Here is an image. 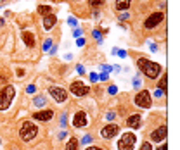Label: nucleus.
Here are the masks:
<instances>
[{
  "mask_svg": "<svg viewBox=\"0 0 180 150\" xmlns=\"http://www.w3.org/2000/svg\"><path fill=\"white\" fill-rule=\"evenodd\" d=\"M137 66H139V69L144 73L147 78H151V80H154V78H158L159 71H161V67H159V64H156V62H151L149 59H139L137 61Z\"/></svg>",
  "mask_w": 180,
  "mask_h": 150,
  "instance_id": "nucleus-1",
  "label": "nucleus"
},
{
  "mask_svg": "<svg viewBox=\"0 0 180 150\" xmlns=\"http://www.w3.org/2000/svg\"><path fill=\"white\" fill-rule=\"evenodd\" d=\"M12 98H14V88L10 86V85H7L5 88L0 90V110L9 109Z\"/></svg>",
  "mask_w": 180,
  "mask_h": 150,
  "instance_id": "nucleus-2",
  "label": "nucleus"
},
{
  "mask_svg": "<svg viewBox=\"0 0 180 150\" xmlns=\"http://www.w3.org/2000/svg\"><path fill=\"white\" fill-rule=\"evenodd\" d=\"M21 138L24 141H30V140H33V138L36 136V133H38V129H36V126L31 121H24L23 123V126H21Z\"/></svg>",
  "mask_w": 180,
  "mask_h": 150,
  "instance_id": "nucleus-3",
  "label": "nucleus"
},
{
  "mask_svg": "<svg viewBox=\"0 0 180 150\" xmlns=\"http://www.w3.org/2000/svg\"><path fill=\"white\" fill-rule=\"evenodd\" d=\"M135 141H137V136L133 133H125L118 141V150H133Z\"/></svg>",
  "mask_w": 180,
  "mask_h": 150,
  "instance_id": "nucleus-4",
  "label": "nucleus"
},
{
  "mask_svg": "<svg viewBox=\"0 0 180 150\" xmlns=\"http://www.w3.org/2000/svg\"><path fill=\"white\" fill-rule=\"evenodd\" d=\"M135 104L139 107H142V109H149L151 104H153V100H151V93L147 92V90H144V92H139L135 95Z\"/></svg>",
  "mask_w": 180,
  "mask_h": 150,
  "instance_id": "nucleus-5",
  "label": "nucleus"
},
{
  "mask_svg": "<svg viewBox=\"0 0 180 150\" xmlns=\"http://www.w3.org/2000/svg\"><path fill=\"white\" fill-rule=\"evenodd\" d=\"M71 93L76 95V97H85L90 93V88H88L87 85H83L82 81H73L71 83Z\"/></svg>",
  "mask_w": 180,
  "mask_h": 150,
  "instance_id": "nucleus-6",
  "label": "nucleus"
},
{
  "mask_svg": "<svg viewBox=\"0 0 180 150\" xmlns=\"http://www.w3.org/2000/svg\"><path fill=\"white\" fill-rule=\"evenodd\" d=\"M163 12H154V14H151L149 18L145 19V24L144 26L147 28V30H153V28H156V26H159V22L163 21Z\"/></svg>",
  "mask_w": 180,
  "mask_h": 150,
  "instance_id": "nucleus-7",
  "label": "nucleus"
},
{
  "mask_svg": "<svg viewBox=\"0 0 180 150\" xmlns=\"http://www.w3.org/2000/svg\"><path fill=\"white\" fill-rule=\"evenodd\" d=\"M118 133H119V126L118 124H107V126H104V128L101 129L102 138H113V136H116Z\"/></svg>",
  "mask_w": 180,
  "mask_h": 150,
  "instance_id": "nucleus-8",
  "label": "nucleus"
},
{
  "mask_svg": "<svg viewBox=\"0 0 180 150\" xmlns=\"http://www.w3.org/2000/svg\"><path fill=\"white\" fill-rule=\"evenodd\" d=\"M48 93L52 95V98H54L56 102H64V100L68 98V93L64 92L62 88H57V86H52V88L48 90Z\"/></svg>",
  "mask_w": 180,
  "mask_h": 150,
  "instance_id": "nucleus-9",
  "label": "nucleus"
},
{
  "mask_svg": "<svg viewBox=\"0 0 180 150\" xmlns=\"http://www.w3.org/2000/svg\"><path fill=\"white\" fill-rule=\"evenodd\" d=\"M73 126H75V128H83V126H87V114H85L83 110H80V112H76V114L73 116Z\"/></svg>",
  "mask_w": 180,
  "mask_h": 150,
  "instance_id": "nucleus-10",
  "label": "nucleus"
},
{
  "mask_svg": "<svg viewBox=\"0 0 180 150\" xmlns=\"http://www.w3.org/2000/svg\"><path fill=\"white\" fill-rule=\"evenodd\" d=\"M165 138H166V126H161L159 129H156V131L151 133V140L153 141H165Z\"/></svg>",
  "mask_w": 180,
  "mask_h": 150,
  "instance_id": "nucleus-11",
  "label": "nucleus"
},
{
  "mask_svg": "<svg viewBox=\"0 0 180 150\" xmlns=\"http://www.w3.org/2000/svg\"><path fill=\"white\" fill-rule=\"evenodd\" d=\"M36 121H50L54 117V110L47 109V110H40V112H35V116H33Z\"/></svg>",
  "mask_w": 180,
  "mask_h": 150,
  "instance_id": "nucleus-12",
  "label": "nucleus"
},
{
  "mask_svg": "<svg viewBox=\"0 0 180 150\" xmlns=\"http://www.w3.org/2000/svg\"><path fill=\"white\" fill-rule=\"evenodd\" d=\"M127 124L130 126V128H139V126H140V116L139 114L130 116V117L127 119Z\"/></svg>",
  "mask_w": 180,
  "mask_h": 150,
  "instance_id": "nucleus-13",
  "label": "nucleus"
},
{
  "mask_svg": "<svg viewBox=\"0 0 180 150\" xmlns=\"http://www.w3.org/2000/svg\"><path fill=\"white\" fill-rule=\"evenodd\" d=\"M54 24H56V16L54 14H47L44 19V28L45 30H50V28H54Z\"/></svg>",
  "mask_w": 180,
  "mask_h": 150,
  "instance_id": "nucleus-14",
  "label": "nucleus"
},
{
  "mask_svg": "<svg viewBox=\"0 0 180 150\" xmlns=\"http://www.w3.org/2000/svg\"><path fill=\"white\" fill-rule=\"evenodd\" d=\"M23 40H24V43H26L28 47H35V36L31 35V33L24 31V33H23Z\"/></svg>",
  "mask_w": 180,
  "mask_h": 150,
  "instance_id": "nucleus-15",
  "label": "nucleus"
},
{
  "mask_svg": "<svg viewBox=\"0 0 180 150\" xmlns=\"http://www.w3.org/2000/svg\"><path fill=\"white\" fill-rule=\"evenodd\" d=\"M130 4H132V0H118L116 2V9L118 10H125L130 7Z\"/></svg>",
  "mask_w": 180,
  "mask_h": 150,
  "instance_id": "nucleus-16",
  "label": "nucleus"
},
{
  "mask_svg": "<svg viewBox=\"0 0 180 150\" xmlns=\"http://www.w3.org/2000/svg\"><path fill=\"white\" fill-rule=\"evenodd\" d=\"M76 148H78V140H76V138H71V140L68 141V145L64 150H76Z\"/></svg>",
  "mask_w": 180,
  "mask_h": 150,
  "instance_id": "nucleus-17",
  "label": "nucleus"
},
{
  "mask_svg": "<svg viewBox=\"0 0 180 150\" xmlns=\"http://www.w3.org/2000/svg\"><path fill=\"white\" fill-rule=\"evenodd\" d=\"M45 104H47V98H45V97H42V95L35 98V107H44Z\"/></svg>",
  "mask_w": 180,
  "mask_h": 150,
  "instance_id": "nucleus-18",
  "label": "nucleus"
},
{
  "mask_svg": "<svg viewBox=\"0 0 180 150\" xmlns=\"http://www.w3.org/2000/svg\"><path fill=\"white\" fill-rule=\"evenodd\" d=\"M38 12L42 14V16H47V14H50V7H47V5H40Z\"/></svg>",
  "mask_w": 180,
  "mask_h": 150,
  "instance_id": "nucleus-19",
  "label": "nucleus"
},
{
  "mask_svg": "<svg viewBox=\"0 0 180 150\" xmlns=\"http://www.w3.org/2000/svg\"><path fill=\"white\" fill-rule=\"evenodd\" d=\"M166 85H168V78H166V74H165V76H163V80H161V88H159V90L165 92V90H166Z\"/></svg>",
  "mask_w": 180,
  "mask_h": 150,
  "instance_id": "nucleus-20",
  "label": "nucleus"
},
{
  "mask_svg": "<svg viewBox=\"0 0 180 150\" xmlns=\"http://www.w3.org/2000/svg\"><path fill=\"white\" fill-rule=\"evenodd\" d=\"M50 47H52V40L48 38V40H45V41H44V50H45V52H47V50L50 49Z\"/></svg>",
  "mask_w": 180,
  "mask_h": 150,
  "instance_id": "nucleus-21",
  "label": "nucleus"
},
{
  "mask_svg": "<svg viewBox=\"0 0 180 150\" xmlns=\"http://www.w3.org/2000/svg\"><path fill=\"white\" fill-rule=\"evenodd\" d=\"M104 4V0H90V5L92 7H99V5Z\"/></svg>",
  "mask_w": 180,
  "mask_h": 150,
  "instance_id": "nucleus-22",
  "label": "nucleus"
},
{
  "mask_svg": "<svg viewBox=\"0 0 180 150\" xmlns=\"http://www.w3.org/2000/svg\"><path fill=\"white\" fill-rule=\"evenodd\" d=\"M73 36H75V38H82V30H80V28H75V30H73Z\"/></svg>",
  "mask_w": 180,
  "mask_h": 150,
  "instance_id": "nucleus-23",
  "label": "nucleus"
},
{
  "mask_svg": "<svg viewBox=\"0 0 180 150\" xmlns=\"http://www.w3.org/2000/svg\"><path fill=\"white\" fill-rule=\"evenodd\" d=\"M140 150H153V148H151V143H149V141H144L142 147H140Z\"/></svg>",
  "mask_w": 180,
  "mask_h": 150,
  "instance_id": "nucleus-24",
  "label": "nucleus"
},
{
  "mask_svg": "<svg viewBox=\"0 0 180 150\" xmlns=\"http://www.w3.org/2000/svg\"><path fill=\"white\" fill-rule=\"evenodd\" d=\"M94 36L97 38V41H99V43H102V35L99 33V31H94Z\"/></svg>",
  "mask_w": 180,
  "mask_h": 150,
  "instance_id": "nucleus-25",
  "label": "nucleus"
},
{
  "mask_svg": "<svg viewBox=\"0 0 180 150\" xmlns=\"http://www.w3.org/2000/svg\"><path fill=\"white\" fill-rule=\"evenodd\" d=\"M82 141H83L85 145H88V143H92V136H90V135H87V136H85Z\"/></svg>",
  "mask_w": 180,
  "mask_h": 150,
  "instance_id": "nucleus-26",
  "label": "nucleus"
},
{
  "mask_svg": "<svg viewBox=\"0 0 180 150\" xmlns=\"http://www.w3.org/2000/svg\"><path fill=\"white\" fill-rule=\"evenodd\" d=\"M66 119H68V116H66V114H62V116H61V126H62V128L66 126Z\"/></svg>",
  "mask_w": 180,
  "mask_h": 150,
  "instance_id": "nucleus-27",
  "label": "nucleus"
},
{
  "mask_svg": "<svg viewBox=\"0 0 180 150\" xmlns=\"http://www.w3.org/2000/svg\"><path fill=\"white\" fill-rule=\"evenodd\" d=\"M68 22H69L71 26H78V21H76L75 18H69V19H68Z\"/></svg>",
  "mask_w": 180,
  "mask_h": 150,
  "instance_id": "nucleus-28",
  "label": "nucleus"
},
{
  "mask_svg": "<svg viewBox=\"0 0 180 150\" xmlns=\"http://www.w3.org/2000/svg\"><path fill=\"white\" fill-rule=\"evenodd\" d=\"M35 90H36V88H35V85H30V86L26 88V92H28V93H35Z\"/></svg>",
  "mask_w": 180,
  "mask_h": 150,
  "instance_id": "nucleus-29",
  "label": "nucleus"
},
{
  "mask_svg": "<svg viewBox=\"0 0 180 150\" xmlns=\"http://www.w3.org/2000/svg\"><path fill=\"white\" fill-rule=\"evenodd\" d=\"M76 45H78V47H83L85 45V38H78V40H76Z\"/></svg>",
  "mask_w": 180,
  "mask_h": 150,
  "instance_id": "nucleus-30",
  "label": "nucleus"
},
{
  "mask_svg": "<svg viewBox=\"0 0 180 150\" xmlns=\"http://www.w3.org/2000/svg\"><path fill=\"white\" fill-rule=\"evenodd\" d=\"M111 69H113V66H107V64H104V66H102V71H106V73H109Z\"/></svg>",
  "mask_w": 180,
  "mask_h": 150,
  "instance_id": "nucleus-31",
  "label": "nucleus"
},
{
  "mask_svg": "<svg viewBox=\"0 0 180 150\" xmlns=\"http://www.w3.org/2000/svg\"><path fill=\"white\" fill-rule=\"evenodd\" d=\"M116 55H119V57H127V52H125V50H118Z\"/></svg>",
  "mask_w": 180,
  "mask_h": 150,
  "instance_id": "nucleus-32",
  "label": "nucleus"
},
{
  "mask_svg": "<svg viewBox=\"0 0 180 150\" xmlns=\"http://www.w3.org/2000/svg\"><path fill=\"white\" fill-rule=\"evenodd\" d=\"M99 80H101V81H106V80H107V73H102V74L99 76Z\"/></svg>",
  "mask_w": 180,
  "mask_h": 150,
  "instance_id": "nucleus-33",
  "label": "nucleus"
},
{
  "mask_svg": "<svg viewBox=\"0 0 180 150\" xmlns=\"http://www.w3.org/2000/svg\"><path fill=\"white\" fill-rule=\"evenodd\" d=\"M163 93H165V92H163V90H159V88H158V90H156V93H154V95H156V97L159 98V97H163Z\"/></svg>",
  "mask_w": 180,
  "mask_h": 150,
  "instance_id": "nucleus-34",
  "label": "nucleus"
},
{
  "mask_svg": "<svg viewBox=\"0 0 180 150\" xmlns=\"http://www.w3.org/2000/svg\"><path fill=\"white\" fill-rule=\"evenodd\" d=\"M133 86H135V88H139V86H140V80H139V78H135V81H133Z\"/></svg>",
  "mask_w": 180,
  "mask_h": 150,
  "instance_id": "nucleus-35",
  "label": "nucleus"
},
{
  "mask_svg": "<svg viewBox=\"0 0 180 150\" xmlns=\"http://www.w3.org/2000/svg\"><path fill=\"white\" fill-rule=\"evenodd\" d=\"M66 136H68V133L64 131V129H62V131L59 133V138H61V140H62V138H66Z\"/></svg>",
  "mask_w": 180,
  "mask_h": 150,
  "instance_id": "nucleus-36",
  "label": "nucleus"
},
{
  "mask_svg": "<svg viewBox=\"0 0 180 150\" xmlns=\"http://www.w3.org/2000/svg\"><path fill=\"white\" fill-rule=\"evenodd\" d=\"M76 69H78L80 74H83V66H82V64H78V66H76Z\"/></svg>",
  "mask_w": 180,
  "mask_h": 150,
  "instance_id": "nucleus-37",
  "label": "nucleus"
},
{
  "mask_svg": "<svg viewBox=\"0 0 180 150\" xmlns=\"http://www.w3.org/2000/svg\"><path fill=\"white\" fill-rule=\"evenodd\" d=\"M90 80H92V81H97V80H99V76H97V74H94V73H92V74H90Z\"/></svg>",
  "mask_w": 180,
  "mask_h": 150,
  "instance_id": "nucleus-38",
  "label": "nucleus"
},
{
  "mask_svg": "<svg viewBox=\"0 0 180 150\" xmlns=\"http://www.w3.org/2000/svg\"><path fill=\"white\" fill-rule=\"evenodd\" d=\"M158 150H168V147H166V143H163L161 147H158Z\"/></svg>",
  "mask_w": 180,
  "mask_h": 150,
  "instance_id": "nucleus-39",
  "label": "nucleus"
},
{
  "mask_svg": "<svg viewBox=\"0 0 180 150\" xmlns=\"http://www.w3.org/2000/svg\"><path fill=\"white\" fill-rule=\"evenodd\" d=\"M85 150H102V148H99V147H87Z\"/></svg>",
  "mask_w": 180,
  "mask_h": 150,
  "instance_id": "nucleus-40",
  "label": "nucleus"
},
{
  "mask_svg": "<svg viewBox=\"0 0 180 150\" xmlns=\"http://www.w3.org/2000/svg\"><path fill=\"white\" fill-rule=\"evenodd\" d=\"M151 50H153V52H156V50H158V45H154V43H151Z\"/></svg>",
  "mask_w": 180,
  "mask_h": 150,
  "instance_id": "nucleus-41",
  "label": "nucleus"
},
{
  "mask_svg": "<svg viewBox=\"0 0 180 150\" xmlns=\"http://www.w3.org/2000/svg\"><path fill=\"white\" fill-rule=\"evenodd\" d=\"M109 93H116V86H109Z\"/></svg>",
  "mask_w": 180,
  "mask_h": 150,
  "instance_id": "nucleus-42",
  "label": "nucleus"
},
{
  "mask_svg": "<svg viewBox=\"0 0 180 150\" xmlns=\"http://www.w3.org/2000/svg\"><path fill=\"white\" fill-rule=\"evenodd\" d=\"M107 119H109V121L114 119V114H113V112H109V114H107Z\"/></svg>",
  "mask_w": 180,
  "mask_h": 150,
  "instance_id": "nucleus-43",
  "label": "nucleus"
},
{
  "mask_svg": "<svg viewBox=\"0 0 180 150\" xmlns=\"http://www.w3.org/2000/svg\"><path fill=\"white\" fill-rule=\"evenodd\" d=\"M4 4H7V0H0V5H4Z\"/></svg>",
  "mask_w": 180,
  "mask_h": 150,
  "instance_id": "nucleus-44",
  "label": "nucleus"
}]
</instances>
